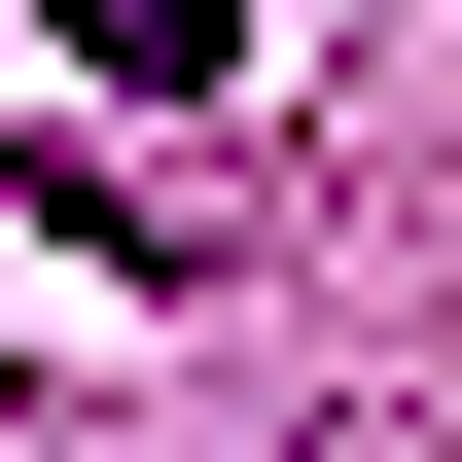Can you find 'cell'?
Returning <instances> with one entry per match:
<instances>
[{
	"label": "cell",
	"mask_w": 462,
	"mask_h": 462,
	"mask_svg": "<svg viewBox=\"0 0 462 462\" xmlns=\"http://www.w3.org/2000/svg\"><path fill=\"white\" fill-rule=\"evenodd\" d=\"M36 36H71V71H143V107H214V36H249V0H36Z\"/></svg>",
	"instance_id": "obj_1"
}]
</instances>
